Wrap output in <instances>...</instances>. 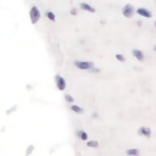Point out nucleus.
Masks as SVG:
<instances>
[{
	"label": "nucleus",
	"mask_w": 156,
	"mask_h": 156,
	"mask_svg": "<svg viewBox=\"0 0 156 156\" xmlns=\"http://www.w3.org/2000/svg\"><path fill=\"white\" fill-rule=\"evenodd\" d=\"M29 17H31V22L35 24L40 20V11L37 6H32L29 10Z\"/></svg>",
	"instance_id": "obj_1"
},
{
	"label": "nucleus",
	"mask_w": 156,
	"mask_h": 156,
	"mask_svg": "<svg viewBox=\"0 0 156 156\" xmlns=\"http://www.w3.org/2000/svg\"><path fill=\"white\" fill-rule=\"evenodd\" d=\"M122 14H123V16H124V17L131 18V17L133 16V15H134V7L132 6L131 4L124 5L123 9H122Z\"/></svg>",
	"instance_id": "obj_2"
},
{
	"label": "nucleus",
	"mask_w": 156,
	"mask_h": 156,
	"mask_svg": "<svg viewBox=\"0 0 156 156\" xmlns=\"http://www.w3.org/2000/svg\"><path fill=\"white\" fill-rule=\"evenodd\" d=\"M75 66L79 70H92L93 64L92 62H83V61H75Z\"/></svg>",
	"instance_id": "obj_3"
},
{
	"label": "nucleus",
	"mask_w": 156,
	"mask_h": 156,
	"mask_svg": "<svg viewBox=\"0 0 156 156\" xmlns=\"http://www.w3.org/2000/svg\"><path fill=\"white\" fill-rule=\"evenodd\" d=\"M55 82H56V87H58V89L59 90H65V88H66V82L65 79L62 78L61 76H56L55 77Z\"/></svg>",
	"instance_id": "obj_4"
},
{
	"label": "nucleus",
	"mask_w": 156,
	"mask_h": 156,
	"mask_svg": "<svg viewBox=\"0 0 156 156\" xmlns=\"http://www.w3.org/2000/svg\"><path fill=\"white\" fill-rule=\"evenodd\" d=\"M137 14L140 15V16L145 17V18H151V16H153L151 12H150L148 9H145V7H139V9H137Z\"/></svg>",
	"instance_id": "obj_5"
},
{
	"label": "nucleus",
	"mask_w": 156,
	"mask_h": 156,
	"mask_svg": "<svg viewBox=\"0 0 156 156\" xmlns=\"http://www.w3.org/2000/svg\"><path fill=\"white\" fill-rule=\"evenodd\" d=\"M81 9L82 10H84V11H88V12H92V14H94L96 10L93 7V6H90L89 4H87V3H82L81 4Z\"/></svg>",
	"instance_id": "obj_6"
},
{
	"label": "nucleus",
	"mask_w": 156,
	"mask_h": 156,
	"mask_svg": "<svg viewBox=\"0 0 156 156\" xmlns=\"http://www.w3.org/2000/svg\"><path fill=\"white\" fill-rule=\"evenodd\" d=\"M140 136H144V137H147V138H150V134H151V131H150V128L148 127H142L139 129V132H138Z\"/></svg>",
	"instance_id": "obj_7"
},
{
	"label": "nucleus",
	"mask_w": 156,
	"mask_h": 156,
	"mask_svg": "<svg viewBox=\"0 0 156 156\" xmlns=\"http://www.w3.org/2000/svg\"><path fill=\"white\" fill-rule=\"evenodd\" d=\"M132 55L134 56V58H137L139 61H143L144 60V55H143V53L140 50H137V49L132 50Z\"/></svg>",
	"instance_id": "obj_8"
},
{
	"label": "nucleus",
	"mask_w": 156,
	"mask_h": 156,
	"mask_svg": "<svg viewBox=\"0 0 156 156\" xmlns=\"http://www.w3.org/2000/svg\"><path fill=\"white\" fill-rule=\"evenodd\" d=\"M139 154H140V151L138 149H129V150H127V155H129V156H139Z\"/></svg>",
	"instance_id": "obj_9"
},
{
	"label": "nucleus",
	"mask_w": 156,
	"mask_h": 156,
	"mask_svg": "<svg viewBox=\"0 0 156 156\" xmlns=\"http://www.w3.org/2000/svg\"><path fill=\"white\" fill-rule=\"evenodd\" d=\"M77 136L79 137L81 139H83V140H87V139H88L87 133H85V132H83V131H78V132H77Z\"/></svg>",
	"instance_id": "obj_10"
},
{
	"label": "nucleus",
	"mask_w": 156,
	"mask_h": 156,
	"mask_svg": "<svg viewBox=\"0 0 156 156\" xmlns=\"http://www.w3.org/2000/svg\"><path fill=\"white\" fill-rule=\"evenodd\" d=\"M46 17H48L50 21H53V22H54V21L56 20L55 14H54V12H51V11H46Z\"/></svg>",
	"instance_id": "obj_11"
},
{
	"label": "nucleus",
	"mask_w": 156,
	"mask_h": 156,
	"mask_svg": "<svg viewBox=\"0 0 156 156\" xmlns=\"http://www.w3.org/2000/svg\"><path fill=\"white\" fill-rule=\"evenodd\" d=\"M88 147H90V148H98L99 147V143L96 142V140H90V142H88Z\"/></svg>",
	"instance_id": "obj_12"
},
{
	"label": "nucleus",
	"mask_w": 156,
	"mask_h": 156,
	"mask_svg": "<svg viewBox=\"0 0 156 156\" xmlns=\"http://www.w3.org/2000/svg\"><path fill=\"white\" fill-rule=\"evenodd\" d=\"M71 109H72V111H75V112H78V113H82V112H83V109L78 107V106H76V105H73V106H72Z\"/></svg>",
	"instance_id": "obj_13"
},
{
	"label": "nucleus",
	"mask_w": 156,
	"mask_h": 156,
	"mask_svg": "<svg viewBox=\"0 0 156 156\" xmlns=\"http://www.w3.org/2000/svg\"><path fill=\"white\" fill-rule=\"evenodd\" d=\"M116 59H117L118 61H121V62H124V56L121 55V54H117V55H116Z\"/></svg>",
	"instance_id": "obj_14"
},
{
	"label": "nucleus",
	"mask_w": 156,
	"mask_h": 156,
	"mask_svg": "<svg viewBox=\"0 0 156 156\" xmlns=\"http://www.w3.org/2000/svg\"><path fill=\"white\" fill-rule=\"evenodd\" d=\"M65 99H66V101H69V102L73 101V98H72L71 95H65Z\"/></svg>",
	"instance_id": "obj_15"
},
{
	"label": "nucleus",
	"mask_w": 156,
	"mask_h": 156,
	"mask_svg": "<svg viewBox=\"0 0 156 156\" xmlns=\"http://www.w3.org/2000/svg\"><path fill=\"white\" fill-rule=\"evenodd\" d=\"M71 15H77V10L76 9H71Z\"/></svg>",
	"instance_id": "obj_16"
},
{
	"label": "nucleus",
	"mask_w": 156,
	"mask_h": 156,
	"mask_svg": "<svg viewBox=\"0 0 156 156\" xmlns=\"http://www.w3.org/2000/svg\"><path fill=\"white\" fill-rule=\"evenodd\" d=\"M154 50H155V51H156V45H155V46H154Z\"/></svg>",
	"instance_id": "obj_17"
},
{
	"label": "nucleus",
	"mask_w": 156,
	"mask_h": 156,
	"mask_svg": "<svg viewBox=\"0 0 156 156\" xmlns=\"http://www.w3.org/2000/svg\"><path fill=\"white\" fill-rule=\"evenodd\" d=\"M155 27H156V22H155Z\"/></svg>",
	"instance_id": "obj_18"
}]
</instances>
